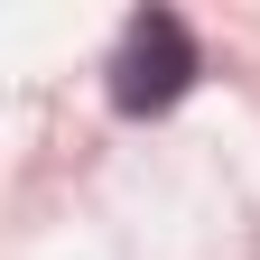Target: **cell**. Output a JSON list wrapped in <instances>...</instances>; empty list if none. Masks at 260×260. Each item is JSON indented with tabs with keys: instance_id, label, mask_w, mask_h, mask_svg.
<instances>
[{
	"instance_id": "obj_1",
	"label": "cell",
	"mask_w": 260,
	"mask_h": 260,
	"mask_svg": "<svg viewBox=\"0 0 260 260\" xmlns=\"http://www.w3.org/2000/svg\"><path fill=\"white\" fill-rule=\"evenodd\" d=\"M195 84V38L177 10H140L112 47V103L121 112H168L177 93Z\"/></svg>"
}]
</instances>
